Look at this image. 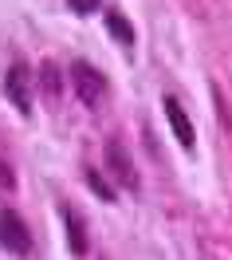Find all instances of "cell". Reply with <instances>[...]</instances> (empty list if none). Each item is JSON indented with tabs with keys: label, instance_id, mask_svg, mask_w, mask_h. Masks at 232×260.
Segmentation results:
<instances>
[{
	"label": "cell",
	"instance_id": "cell-9",
	"mask_svg": "<svg viewBox=\"0 0 232 260\" xmlns=\"http://www.w3.org/2000/svg\"><path fill=\"white\" fill-rule=\"evenodd\" d=\"M67 4H71V12H79V16H91V12L99 8L102 0H67Z\"/></svg>",
	"mask_w": 232,
	"mask_h": 260
},
{
	"label": "cell",
	"instance_id": "cell-2",
	"mask_svg": "<svg viewBox=\"0 0 232 260\" xmlns=\"http://www.w3.org/2000/svg\"><path fill=\"white\" fill-rule=\"evenodd\" d=\"M71 83H75V91H79V99H83L87 107H99L102 99H106V79H102V71H95V67L83 63V59L71 63Z\"/></svg>",
	"mask_w": 232,
	"mask_h": 260
},
{
	"label": "cell",
	"instance_id": "cell-8",
	"mask_svg": "<svg viewBox=\"0 0 232 260\" xmlns=\"http://www.w3.org/2000/svg\"><path fill=\"white\" fill-rule=\"evenodd\" d=\"M87 185L95 189V197H99V201H114V189L106 185V178H102L99 170H87Z\"/></svg>",
	"mask_w": 232,
	"mask_h": 260
},
{
	"label": "cell",
	"instance_id": "cell-4",
	"mask_svg": "<svg viewBox=\"0 0 232 260\" xmlns=\"http://www.w3.org/2000/svg\"><path fill=\"white\" fill-rule=\"evenodd\" d=\"M166 118H169V126H173V134H177V142H181L185 150H193L197 146V130H193V122H189V114H185V107L177 103L173 95H166Z\"/></svg>",
	"mask_w": 232,
	"mask_h": 260
},
{
	"label": "cell",
	"instance_id": "cell-3",
	"mask_svg": "<svg viewBox=\"0 0 232 260\" xmlns=\"http://www.w3.org/2000/svg\"><path fill=\"white\" fill-rule=\"evenodd\" d=\"M4 91H8V99H12V107H16L20 114L32 111V75H28V67H24V63H12V67H8Z\"/></svg>",
	"mask_w": 232,
	"mask_h": 260
},
{
	"label": "cell",
	"instance_id": "cell-6",
	"mask_svg": "<svg viewBox=\"0 0 232 260\" xmlns=\"http://www.w3.org/2000/svg\"><path fill=\"white\" fill-rule=\"evenodd\" d=\"M59 217H63V229H67V241H71V252H75V256H83L91 237H87V225H83V217H79V209H75V205H63V209H59Z\"/></svg>",
	"mask_w": 232,
	"mask_h": 260
},
{
	"label": "cell",
	"instance_id": "cell-7",
	"mask_svg": "<svg viewBox=\"0 0 232 260\" xmlns=\"http://www.w3.org/2000/svg\"><path fill=\"white\" fill-rule=\"evenodd\" d=\"M106 32L114 36L118 44H134V28H130V20L122 16V12H106Z\"/></svg>",
	"mask_w": 232,
	"mask_h": 260
},
{
	"label": "cell",
	"instance_id": "cell-1",
	"mask_svg": "<svg viewBox=\"0 0 232 260\" xmlns=\"http://www.w3.org/2000/svg\"><path fill=\"white\" fill-rule=\"evenodd\" d=\"M0 248H8L12 256L32 252V229L20 221L16 209H0Z\"/></svg>",
	"mask_w": 232,
	"mask_h": 260
},
{
	"label": "cell",
	"instance_id": "cell-5",
	"mask_svg": "<svg viewBox=\"0 0 232 260\" xmlns=\"http://www.w3.org/2000/svg\"><path fill=\"white\" fill-rule=\"evenodd\" d=\"M106 166H110V174H114V181H122L126 189H138V170H134L130 154L118 146V142H110L106 146Z\"/></svg>",
	"mask_w": 232,
	"mask_h": 260
}]
</instances>
